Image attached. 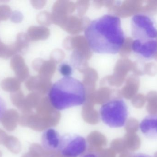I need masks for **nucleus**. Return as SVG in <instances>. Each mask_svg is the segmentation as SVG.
<instances>
[{
    "label": "nucleus",
    "mask_w": 157,
    "mask_h": 157,
    "mask_svg": "<svg viewBox=\"0 0 157 157\" xmlns=\"http://www.w3.org/2000/svg\"><path fill=\"white\" fill-rule=\"evenodd\" d=\"M155 157H157V153H156L155 155Z\"/></svg>",
    "instance_id": "4be33fe9"
},
{
    "label": "nucleus",
    "mask_w": 157,
    "mask_h": 157,
    "mask_svg": "<svg viewBox=\"0 0 157 157\" xmlns=\"http://www.w3.org/2000/svg\"><path fill=\"white\" fill-rule=\"evenodd\" d=\"M132 49L135 53L145 59H152L157 54L156 39H136L133 41Z\"/></svg>",
    "instance_id": "423d86ee"
},
{
    "label": "nucleus",
    "mask_w": 157,
    "mask_h": 157,
    "mask_svg": "<svg viewBox=\"0 0 157 157\" xmlns=\"http://www.w3.org/2000/svg\"><path fill=\"white\" fill-rule=\"evenodd\" d=\"M6 110V105L3 100L0 97V120L2 118Z\"/></svg>",
    "instance_id": "a211bd4d"
},
{
    "label": "nucleus",
    "mask_w": 157,
    "mask_h": 157,
    "mask_svg": "<svg viewBox=\"0 0 157 157\" xmlns=\"http://www.w3.org/2000/svg\"><path fill=\"white\" fill-rule=\"evenodd\" d=\"M128 145L129 148L132 151H136L140 147L141 141L140 137L135 133H130L128 135Z\"/></svg>",
    "instance_id": "f8f14e48"
},
{
    "label": "nucleus",
    "mask_w": 157,
    "mask_h": 157,
    "mask_svg": "<svg viewBox=\"0 0 157 157\" xmlns=\"http://www.w3.org/2000/svg\"><path fill=\"white\" fill-rule=\"evenodd\" d=\"M87 148V142L84 137L76 134L64 135L61 137L59 149L63 156L78 157L81 155Z\"/></svg>",
    "instance_id": "39448f33"
},
{
    "label": "nucleus",
    "mask_w": 157,
    "mask_h": 157,
    "mask_svg": "<svg viewBox=\"0 0 157 157\" xmlns=\"http://www.w3.org/2000/svg\"><path fill=\"white\" fill-rule=\"evenodd\" d=\"M82 157H98L95 154H92V153H88V154H86L83 155Z\"/></svg>",
    "instance_id": "aec40b11"
},
{
    "label": "nucleus",
    "mask_w": 157,
    "mask_h": 157,
    "mask_svg": "<svg viewBox=\"0 0 157 157\" xmlns=\"http://www.w3.org/2000/svg\"><path fill=\"white\" fill-rule=\"evenodd\" d=\"M99 113L101 121L107 126L120 128L126 124L128 108L123 100L116 99L103 104L100 108Z\"/></svg>",
    "instance_id": "7ed1b4c3"
},
{
    "label": "nucleus",
    "mask_w": 157,
    "mask_h": 157,
    "mask_svg": "<svg viewBox=\"0 0 157 157\" xmlns=\"http://www.w3.org/2000/svg\"><path fill=\"white\" fill-rule=\"evenodd\" d=\"M61 137L59 133L53 128H49L43 133L41 143L43 147L51 151L59 149Z\"/></svg>",
    "instance_id": "0eeeda50"
},
{
    "label": "nucleus",
    "mask_w": 157,
    "mask_h": 157,
    "mask_svg": "<svg viewBox=\"0 0 157 157\" xmlns=\"http://www.w3.org/2000/svg\"><path fill=\"white\" fill-rule=\"evenodd\" d=\"M13 44L17 53H22L27 45L26 35L23 33H18L17 36L16 40Z\"/></svg>",
    "instance_id": "ddd939ff"
},
{
    "label": "nucleus",
    "mask_w": 157,
    "mask_h": 157,
    "mask_svg": "<svg viewBox=\"0 0 157 157\" xmlns=\"http://www.w3.org/2000/svg\"><path fill=\"white\" fill-rule=\"evenodd\" d=\"M10 66L14 72L16 78L20 82L24 81L27 75V69L22 56L16 54L10 61Z\"/></svg>",
    "instance_id": "6e6552de"
},
{
    "label": "nucleus",
    "mask_w": 157,
    "mask_h": 157,
    "mask_svg": "<svg viewBox=\"0 0 157 157\" xmlns=\"http://www.w3.org/2000/svg\"><path fill=\"white\" fill-rule=\"evenodd\" d=\"M62 74L64 77L70 76L72 73V69L70 65L66 64H63L61 65L60 69Z\"/></svg>",
    "instance_id": "f3484780"
},
{
    "label": "nucleus",
    "mask_w": 157,
    "mask_h": 157,
    "mask_svg": "<svg viewBox=\"0 0 157 157\" xmlns=\"http://www.w3.org/2000/svg\"><path fill=\"white\" fill-rule=\"evenodd\" d=\"M85 36L90 49L98 53L117 54L125 41L121 19L112 14L92 20L86 28Z\"/></svg>",
    "instance_id": "f257e3e1"
},
{
    "label": "nucleus",
    "mask_w": 157,
    "mask_h": 157,
    "mask_svg": "<svg viewBox=\"0 0 157 157\" xmlns=\"http://www.w3.org/2000/svg\"><path fill=\"white\" fill-rule=\"evenodd\" d=\"M49 99L52 107L62 111L83 105L86 100V88L80 81L71 77H64L51 88Z\"/></svg>",
    "instance_id": "f03ea898"
},
{
    "label": "nucleus",
    "mask_w": 157,
    "mask_h": 157,
    "mask_svg": "<svg viewBox=\"0 0 157 157\" xmlns=\"http://www.w3.org/2000/svg\"><path fill=\"white\" fill-rule=\"evenodd\" d=\"M12 12L10 6L7 5H0V20H6L11 17Z\"/></svg>",
    "instance_id": "4468645a"
},
{
    "label": "nucleus",
    "mask_w": 157,
    "mask_h": 157,
    "mask_svg": "<svg viewBox=\"0 0 157 157\" xmlns=\"http://www.w3.org/2000/svg\"><path fill=\"white\" fill-rule=\"evenodd\" d=\"M134 105L137 108H141L144 104V100L142 97H137L133 102Z\"/></svg>",
    "instance_id": "6ab92c4d"
},
{
    "label": "nucleus",
    "mask_w": 157,
    "mask_h": 157,
    "mask_svg": "<svg viewBox=\"0 0 157 157\" xmlns=\"http://www.w3.org/2000/svg\"><path fill=\"white\" fill-rule=\"evenodd\" d=\"M132 34L136 39H156L157 28L153 18L144 14H137L131 21Z\"/></svg>",
    "instance_id": "20e7f679"
},
{
    "label": "nucleus",
    "mask_w": 157,
    "mask_h": 157,
    "mask_svg": "<svg viewBox=\"0 0 157 157\" xmlns=\"http://www.w3.org/2000/svg\"><path fill=\"white\" fill-rule=\"evenodd\" d=\"M142 133L148 135H157V116L152 115L144 119L140 125Z\"/></svg>",
    "instance_id": "1a4fd4ad"
},
{
    "label": "nucleus",
    "mask_w": 157,
    "mask_h": 157,
    "mask_svg": "<svg viewBox=\"0 0 157 157\" xmlns=\"http://www.w3.org/2000/svg\"><path fill=\"white\" fill-rule=\"evenodd\" d=\"M126 127L130 133H135L139 129V122L137 120L131 119L126 123Z\"/></svg>",
    "instance_id": "2eb2a0df"
},
{
    "label": "nucleus",
    "mask_w": 157,
    "mask_h": 157,
    "mask_svg": "<svg viewBox=\"0 0 157 157\" xmlns=\"http://www.w3.org/2000/svg\"><path fill=\"white\" fill-rule=\"evenodd\" d=\"M133 157H150L145 155H143V154H139V155H136Z\"/></svg>",
    "instance_id": "412c9836"
},
{
    "label": "nucleus",
    "mask_w": 157,
    "mask_h": 157,
    "mask_svg": "<svg viewBox=\"0 0 157 157\" xmlns=\"http://www.w3.org/2000/svg\"><path fill=\"white\" fill-rule=\"evenodd\" d=\"M23 15L19 11H15L12 12L11 14L10 19L12 22L15 23H19L22 22L23 20Z\"/></svg>",
    "instance_id": "dca6fc26"
},
{
    "label": "nucleus",
    "mask_w": 157,
    "mask_h": 157,
    "mask_svg": "<svg viewBox=\"0 0 157 157\" xmlns=\"http://www.w3.org/2000/svg\"><path fill=\"white\" fill-rule=\"evenodd\" d=\"M1 86L5 91L15 92L20 89V81L16 77H7L2 81Z\"/></svg>",
    "instance_id": "9d476101"
},
{
    "label": "nucleus",
    "mask_w": 157,
    "mask_h": 157,
    "mask_svg": "<svg viewBox=\"0 0 157 157\" xmlns=\"http://www.w3.org/2000/svg\"><path fill=\"white\" fill-rule=\"evenodd\" d=\"M17 53L14 44L6 45L3 42L0 43V58L7 59L14 56Z\"/></svg>",
    "instance_id": "9b49d317"
}]
</instances>
